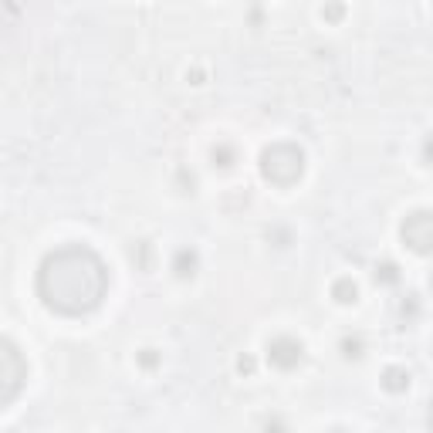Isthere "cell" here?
I'll list each match as a JSON object with an SVG mask.
<instances>
[{
  "label": "cell",
  "instance_id": "6da1fadb",
  "mask_svg": "<svg viewBox=\"0 0 433 433\" xmlns=\"http://www.w3.org/2000/svg\"><path fill=\"white\" fill-rule=\"evenodd\" d=\"M38 291L44 304L61 315H88L102 304L108 291L105 260L82 244L58 247L44 258L38 271Z\"/></svg>",
  "mask_w": 433,
  "mask_h": 433
},
{
  "label": "cell",
  "instance_id": "7a4b0ae2",
  "mask_svg": "<svg viewBox=\"0 0 433 433\" xmlns=\"http://www.w3.org/2000/svg\"><path fill=\"white\" fill-rule=\"evenodd\" d=\"M304 173V152L295 142H274L260 152V176L274 186H295Z\"/></svg>",
  "mask_w": 433,
  "mask_h": 433
},
{
  "label": "cell",
  "instance_id": "3957f363",
  "mask_svg": "<svg viewBox=\"0 0 433 433\" xmlns=\"http://www.w3.org/2000/svg\"><path fill=\"white\" fill-rule=\"evenodd\" d=\"M24 383H27V362H24L21 348L14 342H7V339H0V406L17 399Z\"/></svg>",
  "mask_w": 433,
  "mask_h": 433
},
{
  "label": "cell",
  "instance_id": "277c9868",
  "mask_svg": "<svg viewBox=\"0 0 433 433\" xmlns=\"http://www.w3.org/2000/svg\"><path fill=\"white\" fill-rule=\"evenodd\" d=\"M403 240H406V247L416 251V254H430V247H433L430 210H416V214L406 216V223H403Z\"/></svg>",
  "mask_w": 433,
  "mask_h": 433
},
{
  "label": "cell",
  "instance_id": "5b68a950",
  "mask_svg": "<svg viewBox=\"0 0 433 433\" xmlns=\"http://www.w3.org/2000/svg\"><path fill=\"white\" fill-rule=\"evenodd\" d=\"M302 359H304V346L298 339H291V335L271 339V346H267V362L274 369H295Z\"/></svg>",
  "mask_w": 433,
  "mask_h": 433
},
{
  "label": "cell",
  "instance_id": "8992f818",
  "mask_svg": "<svg viewBox=\"0 0 433 433\" xmlns=\"http://www.w3.org/2000/svg\"><path fill=\"white\" fill-rule=\"evenodd\" d=\"M383 390L390 392H406L410 390V372L399 366H390L386 372H383Z\"/></svg>",
  "mask_w": 433,
  "mask_h": 433
},
{
  "label": "cell",
  "instance_id": "52a82bcc",
  "mask_svg": "<svg viewBox=\"0 0 433 433\" xmlns=\"http://www.w3.org/2000/svg\"><path fill=\"white\" fill-rule=\"evenodd\" d=\"M173 271H176V278H193V274H196V251H190V247L176 251Z\"/></svg>",
  "mask_w": 433,
  "mask_h": 433
},
{
  "label": "cell",
  "instance_id": "ba28073f",
  "mask_svg": "<svg viewBox=\"0 0 433 433\" xmlns=\"http://www.w3.org/2000/svg\"><path fill=\"white\" fill-rule=\"evenodd\" d=\"M332 298L342 304H352L355 298H359V288H355V281L352 278H339V281L332 284Z\"/></svg>",
  "mask_w": 433,
  "mask_h": 433
},
{
  "label": "cell",
  "instance_id": "9c48e42d",
  "mask_svg": "<svg viewBox=\"0 0 433 433\" xmlns=\"http://www.w3.org/2000/svg\"><path fill=\"white\" fill-rule=\"evenodd\" d=\"M376 281H383V284H396V281H399L396 264H379V267H376Z\"/></svg>",
  "mask_w": 433,
  "mask_h": 433
},
{
  "label": "cell",
  "instance_id": "30bf717a",
  "mask_svg": "<svg viewBox=\"0 0 433 433\" xmlns=\"http://www.w3.org/2000/svg\"><path fill=\"white\" fill-rule=\"evenodd\" d=\"M342 355L346 359H359L362 355V339L355 335V339H342Z\"/></svg>",
  "mask_w": 433,
  "mask_h": 433
},
{
  "label": "cell",
  "instance_id": "8fae6325",
  "mask_svg": "<svg viewBox=\"0 0 433 433\" xmlns=\"http://www.w3.org/2000/svg\"><path fill=\"white\" fill-rule=\"evenodd\" d=\"M214 163H216V166H234V149H230V146H216V149H214Z\"/></svg>",
  "mask_w": 433,
  "mask_h": 433
},
{
  "label": "cell",
  "instance_id": "7c38bea8",
  "mask_svg": "<svg viewBox=\"0 0 433 433\" xmlns=\"http://www.w3.org/2000/svg\"><path fill=\"white\" fill-rule=\"evenodd\" d=\"M342 17V3H328L325 7V21H339Z\"/></svg>",
  "mask_w": 433,
  "mask_h": 433
},
{
  "label": "cell",
  "instance_id": "4fadbf2b",
  "mask_svg": "<svg viewBox=\"0 0 433 433\" xmlns=\"http://www.w3.org/2000/svg\"><path fill=\"white\" fill-rule=\"evenodd\" d=\"M237 369H240V372H254V359H251V355H244V359L237 362Z\"/></svg>",
  "mask_w": 433,
  "mask_h": 433
},
{
  "label": "cell",
  "instance_id": "5bb4252c",
  "mask_svg": "<svg viewBox=\"0 0 433 433\" xmlns=\"http://www.w3.org/2000/svg\"><path fill=\"white\" fill-rule=\"evenodd\" d=\"M142 366H156V355H152V348L142 352Z\"/></svg>",
  "mask_w": 433,
  "mask_h": 433
}]
</instances>
